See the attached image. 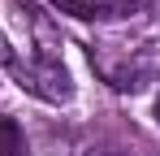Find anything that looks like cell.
<instances>
[{
  "instance_id": "obj_1",
  "label": "cell",
  "mask_w": 160,
  "mask_h": 156,
  "mask_svg": "<svg viewBox=\"0 0 160 156\" xmlns=\"http://www.w3.org/2000/svg\"><path fill=\"white\" fill-rule=\"evenodd\" d=\"M13 74H18V82L26 87L30 96H39V100H52V104H61V100H69V74H65V65L61 61H52V56H39V61H30V65H22V61H13L9 65Z\"/></svg>"
},
{
  "instance_id": "obj_2",
  "label": "cell",
  "mask_w": 160,
  "mask_h": 156,
  "mask_svg": "<svg viewBox=\"0 0 160 156\" xmlns=\"http://www.w3.org/2000/svg\"><path fill=\"white\" fill-rule=\"evenodd\" d=\"M26 152V139L13 117H0V156H22Z\"/></svg>"
},
{
  "instance_id": "obj_3",
  "label": "cell",
  "mask_w": 160,
  "mask_h": 156,
  "mask_svg": "<svg viewBox=\"0 0 160 156\" xmlns=\"http://www.w3.org/2000/svg\"><path fill=\"white\" fill-rule=\"evenodd\" d=\"M74 4H82V9H130V4H143V0H74Z\"/></svg>"
},
{
  "instance_id": "obj_4",
  "label": "cell",
  "mask_w": 160,
  "mask_h": 156,
  "mask_svg": "<svg viewBox=\"0 0 160 156\" xmlns=\"http://www.w3.org/2000/svg\"><path fill=\"white\" fill-rule=\"evenodd\" d=\"M156 122H160V100H156Z\"/></svg>"
}]
</instances>
